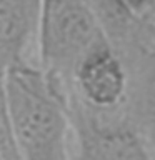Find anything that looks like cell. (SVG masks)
I'll return each instance as SVG.
<instances>
[{"mask_svg":"<svg viewBox=\"0 0 155 160\" xmlns=\"http://www.w3.org/2000/svg\"><path fill=\"white\" fill-rule=\"evenodd\" d=\"M127 2L138 15L155 22V0H127Z\"/></svg>","mask_w":155,"mask_h":160,"instance_id":"5b68a950","label":"cell"},{"mask_svg":"<svg viewBox=\"0 0 155 160\" xmlns=\"http://www.w3.org/2000/svg\"><path fill=\"white\" fill-rule=\"evenodd\" d=\"M118 55L128 75L125 110L150 157H155V32Z\"/></svg>","mask_w":155,"mask_h":160,"instance_id":"3957f363","label":"cell"},{"mask_svg":"<svg viewBox=\"0 0 155 160\" xmlns=\"http://www.w3.org/2000/svg\"><path fill=\"white\" fill-rule=\"evenodd\" d=\"M2 90L18 157L67 158L72 132L68 98L47 72L22 62L5 73Z\"/></svg>","mask_w":155,"mask_h":160,"instance_id":"6da1fadb","label":"cell"},{"mask_svg":"<svg viewBox=\"0 0 155 160\" xmlns=\"http://www.w3.org/2000/svg\"><path fill=\"white\" fill-rule=\"evenodd\" d=\"M103 40L92 0H40V67L63 92L72 87L82 58Z\"/></svg>","mask_w":155,"mask_h":160,"instance_id":"7a4b0ae2","label":"cell"},{"mask_svg":"<svg viewBox=\"0 0 155 160\" xmlns=\"http://www.w3.org/2000/svg\"><path fill=\"white\" fill-rule=\"evenodd\" d=\"M128 75L123 60L103 40L82 58L73 73L72 93L98 108H113L125 103Z\"/></svg>","mask_w":155,"mask_h":160,"instance_id":"277c9868","label":"cell"}]
</instances>
